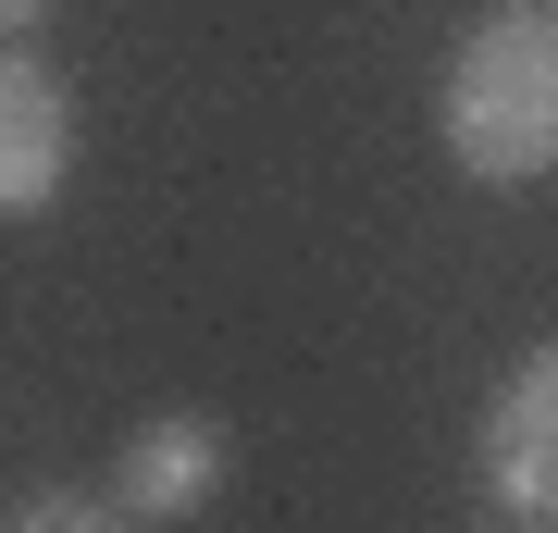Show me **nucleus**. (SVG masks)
<instances>
[{"label":"nucleus","mask_w":558,"mask_h":533,"mask_svg":"<svg viewBox=\"0 0 558 533\" xmlns=\"http://www.w3.org/2000/svg\"><path fill=\"white\" fill-rule=\"evenodd\" d=\"M435 124H447V161L472 186L558 174V0H497V13L447 50Z\"/></svg>","instance_id":"1"},{"label":"nucleus","mask_w":558,"mask_h":533,"mask_svg":"<svg viewBox=\"0 0 558 533\" xmlns=\"http://www.w3.org/2000/svg\"><path fill=\"white\" fill-rule=\"evenodd\" d=\"M472 459H484V496L509 521H558V336L509 360V385L484 397Z\"/></svg>","instance_id":"2"},{"label":"nucleus","mask_w":558,"mask_h":533,"mask_svg":"<svg viewBox=\"0 0 558 533\" xmlns=\"http://www.w3.org/2000/svg\"><path fill=\"white\" fill-rule=\"evenodd\" d=\"M75 186V87L38 50H0V223H38Z\"/></svg>","instance_id":"3"},{"label":"nucleus","mask_w":558,"mask_h":533,"mask_svg":"<svg viewBox=\"0 0 558 533\" xmlns=\"http://www.w3.org/2000/svg\"><path fill=\"white\" fill-rule=\"evenodd\" d=\"M112 496L137 521H199L211 496H223V422L211 410H161V422H137L124 435V459H112Z\"/></svg>","instance_id":"4"},{"label":"nucleus","mask_w":558,"mask_h":533,"mask_svg":"<svg viewBox=\"0 0 558 533\" xmlns=\"http://www.w3.org/2000/svg\"><path fill=\"white\" fill-rule=\"evenodd\" d=\"M0 533H137V509L124 496H25Z\"/></svg>","instance_id":"5"},{"label":"nucleus","mask_w":558,"mask_h":533,"mask_svg":"<svg viewBox=\"0 0 558 533\" xmlns=\"http://www.w3.org/2000/svg\"><path fill=\"white\" fill-rule=\"evenodd\" d=\"M50 0H0V50H25V25H38Z\"/></svg>","instance_id":"6"},{"label":"nucleus","mask_w":558,"mask_h":533,"mask_svg":"<svg viewBox=\"0 0 558 533\" xmlns=\"http://www.w3.org/2000/svg\"><path fill=\"white\" fill-rule=\"evenodd\" d=\"M509 533H558V521H509Z\"/></svg>","instance_id":"7"}]
</instances>
